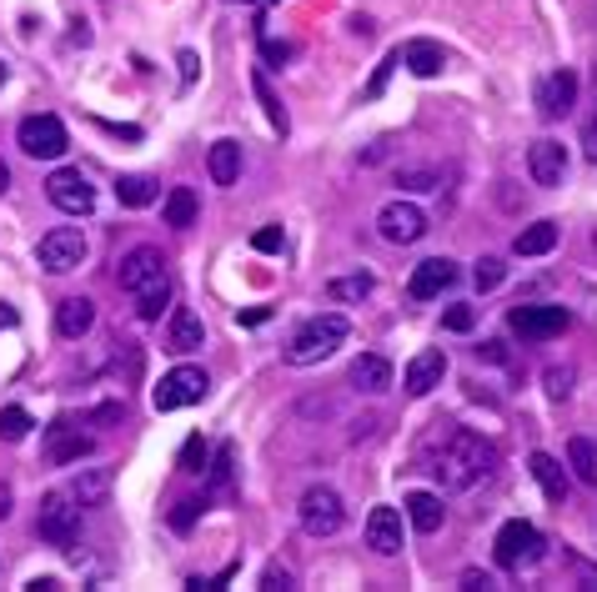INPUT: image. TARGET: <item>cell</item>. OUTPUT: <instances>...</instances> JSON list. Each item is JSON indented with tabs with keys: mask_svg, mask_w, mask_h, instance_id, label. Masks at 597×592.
Wrapping results in <instances>:
<instances>
[{
	"mask_svg": "<svg viewBox=\"0 0 597 592\" xmlns=\"http://www.w3.org/2000/svg\"><path fill=\"white\" fill-rule=\"evenodd\" d=\"M427 472H437V482L447 492H472L477 482H487L497 472V452H492L487 437H477L467 427H447L442 442L427 457Z\"/></svg>",
	"mask_w": 597,
	"mask_h": 592,
	"instance_id": "cell-1",
	"label": "cell"
},
{
	"mask_svg": "<svg viewBox=\"0 0 597 592\" xmlns=\"http://www.w3.org/2000/svg\"><path fill=\"white\" fill-rule=\"evenodd\" d=\"M347 337H352V322H347L342 312H322V317H312L302 332H296V337L286 342V362H291V367L327 362V357H332Z\"/></svg>",
	"mask_w": 597,
	"mask_h": 592,
	"instance_id": "cell-2",
	"label": "cell"
},
{
	"mask_svg": "<svg viewBox=\"0 0 597 592\" xmlns=\"http://www.w3.org/2000/svg\"><path fill=\"white\" fill-rule=\"evenodd\" d=\"M296 522H302L307 537H337L347 527V507H342V492L327 487V482H312L296 502Z\"/></svg>",
	"mask_w": 597,
	"mask_h": 592,
	"instance_id": "cell-3",
	"label": "cell"
},
{
	"mask_svg": "<svg viewBox=\"0 0 597 592\" xmlns=\"http://www.w3.org/2000/svg\"><path fill=\"white\" fill-rule=\"evenodd\" d=\"M206 392H211V377H206L201 367H171V372L156 382L151 407H156V412H181V407H196Z\"/></svg>",
	"mask_w": 597,
	"mask_h": 592,
	"instance_id": "cell-4",
	"label": "cell"
},
{
	"mask_svg": "<svg viewBox=\"0 0 597 592\" xmlns=\"http://www.w3.org/2000/svg\"><path fill=\"white\" fill-rule=\"evenodd\" d=\"M492 547H497V562L502 567H512V572H522V567H532V562H542V532L532 527V522H522V517H512V522H502L497 527V537H492Z\"/></svg>",
	"mask_w": 597,
	"mask_h": 592,
	"instance_id": "cell-5",
	"label": "cell"
},
{
	"mask_svg": "<svg viewBox=\"0 0 597 592\" xmlns=\"http://www.w3.org/2000/svg\"><path fill=\"white\" fill-rule=\"evenodd\" d=\"M16 141H21V151H26L31 161H61L66 146H71L61 116H26L21 131H16Z\"/></svg>",
	"mask_w": 597,
	"mask_h": 592,
	"instance_id": "cell-6",
	"label": "cell"
},
{
	"mask_svg": "<svg viewBox=\"0 0 597 592\" xmlns=\"http://www.w3.org/2000/svg\"><path fill=\"white\" fill-rule=\"evenodd\" d=\"M86 236H81V226H56V231H46L41 236V246H36V261L51 271V276H66V271H76L81 261H86Z\"/></svg>",
	"mask_w": 597,
	"mask_h": 592,
	"instance_id": "cell-7",
	"label": "cell"
},
{
	"mask_svg": "<svg viewBox=\"0 0 597 592\" xmlns=\"http://www.w3.org/2000/svg\"><path fill=\"white\" fill-rule=\"evenodd\" d=\"M76 522H81V502L71 492H46L41 497V512H36V532L56 547H71L76 542Z\"/></svg>",
	"mask_w": 597,
	"mask_h": 592,
	"instance_id": "cell-8",
	"label": "cell"
},
{
	"mask_svg": "<svg viewBox=\"0 0 597 592\" xmlns=\"http://www.w3.org/2000/svg\"><path fill=\"white\" fill-rule=\"evenodd\" d=\"M507 327L522 337V342H547V337H562L567 332V312L552 307V302H522L507 312Z\"/></svg>",
	"mask_w": 597,
	"mask_h": 592,
	"instance_id": "cell-9",
	"label": "cell"
},
{
	"mask_svg": "<svg viewBox=\"0 0 597 592\" xmlns=\"http://www.w3.org/2000/svg\"><path fill=\"white\" fill-rule=\"evenodd\" d=\"M46 196H51V206H56V211H66V216H91V211H96V186H91L76 166L51 171Z\"/></svg>",
	"mask_w": 597,
	"mask_h": 592,
	"instance_id": "cell-10",
	"label": "cell"
},
{
	"mask_svg": "<svg viewBox=\"0 0 597 592\" xmlns=\"http://www.w3.org/2000/svg\"><path fill=\"white\" fill-rule=\"evenodd\" d=\"M377 231H382V241H392V246H412V241L427 236V211L412 206V201H387V206L377 211Z\"/></svg>",
	"mask_w": 597,
	"mask_h": 592,
	"instance_id": "cell-11",
	"label": "cell"
},
{
	"mask_svg": "<svg viewBox=\"0 0 597 592\" xmlns=\"http://www.w3.org/2000/svg\"><path fill=\"white\" fill-rule=\"evenodd\" d=\"M161 276H166V256H161L156 246H136V251H126V256H121V271H116L121 291H131V296H141V291L156 286Z\"/></svg>",
	"mask_w": 597,
	"mask_h": 592,
	"instance_id": "cell-12",
	"label": "cell"
},
{
	"mask_svg": "<svg viewBox=\"0 0 597 592\" xmlns=\"http://www.w3.org/2000/svg\"><path fill=\"white\" fill-rule=\"evenodd\" d=\"M452 281H457V261H447V256H427V261L412 266L407 291L417 296V302H432V296H442Z\"/></svg>",
	"mask_w": 597,
	"mask_h": 592,
	"instance_id": "cell-13",
	"label": "cell"
},
{
	"mask_svg": "<svg viewBox=\"0 0 597 592\" xmlns=\"http://www.w3.org/2000/svg\"><path fill=\"white\" fill-rule=\"evenodd\" d=\"M527 171H532V181L537 186H562V176H567V151H562V141H552V136H542V141H532L527 146Z\"/></svg>",
	"mask_w": 597,
	"mask_h": 592,
	"instance_id": "cell-14",
	"label": "cell"
},
{
	"mask_svg": "<svg viewBox=\"0 0 597 592\" xmlns=\"http://www.w3.org/2000/svg\"><path fill=\"white\" fill-rule=\"evenodd\" d=\"M442 377H447V352H442V347H427V352H417V357L407 362L402 387H407L412 397H427V392L442 387Z\"/></svg>",
	"mask_w": 597,
	"mask_h": 592,
	"instance_id": "cell-15",
	"label": "cell"
},
{
	"mask_svg": "<svg viewBox=\"0 0 597 592\" xmlns=\"http://www.w3.org/2000/svg\"><path fill=\"white\" fill-rule=\"evenodd\" d=\"M402 542H407L402 512H397V507H372V512H367V547H372L377 557H397Z\"/></svg>",
	"mask_w": 597,
	"mask_h": 592,
	"instance_id": "cell-16",
	"label": "cell"
},
{
	"mask_svg": "<svg viewBox=\"0 0 597 592\" xmlns=\"http://www.w3.org/2000/svg\"><path fill=\"white\" fill-rule=\"evenodd\" d=\"M577 106V76L572 71H552L542 86H537V111L547 116V121H557V116H567Z\"/></svg>",
	"mask_w": 597,
	"mask_h": 592,
	"instance_id": "cell-17",
	"label": "cell"
},
{
	"mask_svg": "<svg viewBox=\"0 0 597 592\" xmlns=\"http://www.w3.org/2000/svg\"><path fill=\"white\" fill-rule=\"evenodd\" d=\"M201 342H206L201 317H196L191 307H176V312H171V322H166V352L191 357V352H201Z\"/></svg>",
	"mask_w": 597,
	"mask_h": 592,
	"instance_id": "cell-18",
	"label": "cell"
},
{
	"mask_svg": "<svg viewBox=\"0 0 597 592\" xmlns=\"http://www.w3.org/2000/svg\"><path fill=\"white\" fill-rule=\"evenodd\" d=\"M96 452V442L81 432V427H66V422H56L51 427V437H46V457L56 462V467H66V462H81V457H91Z\"/></svg>",
	"mask_w": 597,
	"mask_h": 592,
	"instance_id": "cell-19",
	"label": "cell"
},
{
	"mask_svg": "<svg viewBox=\"0 0 597 592\" xmlns=\"http://www.w3.org/2000/svg\"><path fill=\"white\" fill-rule=\"evenodd\" d=\"M56 327H61L66 342H81L96 327V302H91V296H66L61 312H56Z\"/></svg>",
	"mask_w": 597,
	"mask_h": 592,
	"instance_id": "cell-20",
	"label": "cell"
},
{
	"mask_svg": "<svg viewBox=\"0 0 597 592\" xmlns=\"http://www.w3.org/2000/svg\"><path fill=\"white\" fill-rule=\"evenodd\" d=\"M407 522L422 532V537H432V532H442V522H447V507H442V497L437 492H407Z\"/></svg>",
	"mask_w": 597,
	"mask_h": 592,
	"instance_id": "cell-21",
	"label": "cell"
},
{
	"mask_svg": "<svg viewBox=\"0 0 597 592\" xmlns=\"http://www.w3.org/2000/svg\"><path fill=\"white\" fill-rule=\"evenodd\" d=\"M352 387H357V392H367V397L387 392V387H392V362H387V357H377V352H362V357L352 362Z\"/></svg>",
	"mask_w": 597,
	"mask_h": 592,
	"instance_id": "cell-22",
	"label": "cell"
},
{
	"mask_svg": "<svg viewBox=\"0 0 597 592\" xmlns=\"http://www.w3.org/2000/svg\"><path fill=\"white\" fill-rule=\"evenodd\" d=\"M402 66H407L412 76L432 81V76H442V66H447V51H442L437 41H407V46H402Z\"/></svg>",
	"mask_w": 597,
	"mask_h": 592,
	"instance_id": "cell-23",
	"label": "cell"
},
{
	"mask_svg": "<svg viewBox=\"0 0 597 592\" xmlns=\"http://www.w3.org/2000/svg\"><path fill=\"white\" fill-rule=\"evenodd\" d=\"M71 497H76L81 507H106V497H111V472H106V467H81V472L71 477Z\"/></svg>",
	"mask_w": 597,
	"mask_h": 592,
	"instance_id": "cell-24",
	"label": "cell"
},
{
	"mask_svg": "<svg viewBox=\"0 0 597 592\" xmlns=\"http://www.w3.org/2000/svg\"><path fill=\"white\" fill-rule=\"evenodd\" d=\"M196 211H201V201H196V191H191V186H171V191H166V201H161V221H166V226H176V231L196 226Z\"/></svg>",
	"mask_w": 597,
	"mask_h": 592,
	"instance_id": "cell-25",
	"label": "cell"
},
{
	"mask_svg": "<svg viewBox=\"0 0 597 592\" xmlns=\"http://www.w3.org/2000/svg\"><path fill=\"white\" fill-rule=\"evenodd\" d=\"M557 221H532V226H522L517 236H512V256H547L552 246H557Z\"/></svg>",
	"mask_w": 597,
	"mask_h": 592,
	"instance_id": "cell-26",
	"label": "cell"
},
{
	"mask_svg": "<svg viewBox=\"0 0 597 592\" xmlns=\"http://www.w3.org/2000/svg\"><path fill=\"white\" fill-rule=\"evenodd\" d=\"M206 171H211L216 186H236L241 181V146L236 141H216L211 156H206Z\"/></svg>",
	"mask_w": 597,
	"mask_h": 592,
	"instance_id": "cell-27",
	"label": "cell"
},
{
	"mask_svg": "<svg viewBox=\"0 0 597 592\" xmlns=\"http://www.w3.org/2000/svg\"><path fill=\"white\" fill-rule=\"evenodd\" d=\"M532 477H537V487L547 492V502H567V472H562V462L557 457H547V452H532Z\"/></svg>",
	"mask_w": 597,
	"mask_h": 592,
	"instance_id": "cell-28",
	"label": "cell"
},
{
	"mask_svg": "<svg viewBox=\"0 0 597 592\" xmlns=\"http://www.w3.org/2000/svg\"><path fill=\"white\" fill-rule=\"evenodd\" d=\"M567 467H572V477H577L582 487H597V442L572 437V442H567Z\"/></svg>",
	"mask_w": 597,
	"mask_h": 592,
	"instance_id": "cell-29",
	"label": "cell"
},
{
	"mask_svg": "<svg viewBox=\"0 0 597 592\" xmlns=\"http://www.w3.org/2000/svg\"><path fill=\"white\" fill-rule=\"evenodd\" d=\"M372 286H377L372 271H352V276H332V281H327V296H332V302H367Z\"/></svg>",
	"mask_w": 597,
	"mask_h": 592,
	"instance_id": "cell-30",
	"label": "cell"
},
{
	"mask_svg": "<svg viewBox=\"0 0 597 592\" xmlns=\"http://www.w3.org/2000/svg\"><path fill=\"white\" fill-rule=\"evenodd\" d=\"M116 196H121V206H151V201L161 196V186H156L151 176H121V181H116Z\"/></svg>",
	"mask_w": 597,
	"mask_h": 592,
	"instance_id": "cell-31",
	"label": "cell"
},
{
	"mask_svg": "<svg viewBox=\"0 0 597 592\" xmlns=\"http://www.w3.org/2000/svg\"><path fill=\"white\" fill-rule=\"evenodd\" d=\"M166 302H171V276H161L156 286H146V291L136 296V312H141V322H156V317L166 312Z\"/></svg>",
	"mask_w": 597,
	"mask_h": 592,
	"instance_id": "cell-32",
	"label": "cell"
},
{
	"mask_svg": "<svg viewBox=\"0 0 597 592\" xmlns=\"http://www.w3.org/2000/svg\"><path fill=\"white\" fill-rule=\"evenodd\" d=\"M251 91H256V101L266 106V121H271V131H281V136H286V111H281V101L271 96V86H266V76H261V71L251 76Z\"/></svg>",
	"mask_w": 597,
	"mask_h": 592,
	"instance_id": "cell-33",
	"label": "cell"
},
{
	"mask_svg": "<svg viewBox=\"0 0 597 592\" xmlns=\"http://www.w3.org/2000/svg\"><path fill=\"white\" fill-rule=\"evenodd\" d=\"M31 427H36V422H31L26 407H6V412H0V442H21Z\"/></svg>",
	"mask_w": 597,
	"mask_h": 592,
	"instance_id": "cell-34",
	"label": "cell"
},
{
	"mask_svg": "<svg viewBox=\"0 0 597 592\" xmlns=\"http://www.w3.org/2000/svg\"><path fill=\"white\" fill-rule=\"evenodd\" d=\"M502 276H507V266H502V256H482V261H477V271H472V281H477V291H497V286H502Z\"/></svg>",
	"mask_w": 597,
	"mask_h": 592,
	"instance_id": "cell-35",
	"label": "cell"
},
{
	"mask_svg": "<svg viewBox=\"0 0 597 592\" xmlns=\"http://www.w3.org/2000/svg\"><path fill=\"white\" fill-rule=\"evenodd\" d=\"M397 186H402V191H437L442 176H437V171H412V166H407V171H397Z\"/></svg>",
	"mask_w": 597,
	"mask_h": 592,
	"instance_id": "cell-36",
	"label": "cell"
},
{
	"mask_svg": "<svg viewBox=\"0 0 597 592\" xmlns=\"http://www.w3.org/2000/svg\"><path fill=\"white\" fill-rule=\"evenodd\" d=\"M442 327H447V332H472V327H477V312H472L467 302H457V307L442 312Z\"/></svg>",
	"mask_w": 597,
	"mask_h": 592,
	"instance_id": "cell-37",
	"label": "cell"
},
{
	"mask_svg": "<svg viewBox=\"0 0 597 592\" xmlns=\"http://www.w3.org/2000/svg\"><path fill=\"white\" fill-rule=\"evenodd\" d=\"M542 382H547V397H552V402H562V397L572 392V367H547V372H542Z\"/></svg>",
	"mask_w": 597,
	"mask_h": 592,
	"instance_id": "cell-38",
	"label": "cell"
},
{
	"mask_svg": "<svg viewBox=\"0 0 597 592\" xmlns=\"http://www.w3.org/2000/svg\"><path fill=\"white\" fill-rule=\"evenodd\" d=\"M196 517H201V497H181L176 512H171V527H176V532H191Z\"/></svg>",
	"mask_w": 597,
	"mask_h": 592,
	"instance_id": "cell-39",
	"label": "cell"
},
{
	"mask_svg": "<svg viewBox=\"0 0 597 592\" xmlns=\"http://www.w3.org/2000/svg\"><path fill=\"white\" fill-rule=\"evenodd\" d=\"M261 587H266V592H286V587H296V577H291V567H281V562H266V572H261Z\"/></svg>",
	"mask_w": 597,
	"mask_h": 592,
	"instance_id": "cell-40",
	"label": "cell"
},
{
	"mask_svg": "<svg viewBox=\"0 0 597 592\" xmlns=\"http://www.w3.org/2000/svg\"><path fill=\"white\" fill-rule=\"evenodd\" d=\"M251 246L266 251V256H276V251H286V236H281V226H261V231L251 236Z\"/></svg>",
	"mask_w": 597,
	"mask_h": 592,
	"instance_id": "cell-41",
	"label": "cell"
},
{
	"mask_svg": "<svg viewBox=\"0 0 597 592\" xmlns=\"http://www.w3.org/2000/svg\"><path fill=\"white\" fill-rule=\"evenodd\" d=\"M201 467H206V442L191 437V442L181 447V472H201Z\"/></svg>",
	"mask_w": 597,
	"mask_h": 592,
	"instance_id": "cell-42",
	"label": "cell"
},
{
	"mask_svg": "<svg viewBox=\"0 0 597 592\" xmlns=\"http://www.w3.org/2000/svg\"><path fill=\"white\" fill-rule=\"evenodd\" d=\"M231 462H236L231 442H226V447H216V467H211V487H226V482H231Z\"/></svg>",
	"mask_w": 597,
	"mask_h": 592,
	"instance_id": "cell-43",
	"label": "cell"
},
{
	"mask_svg": "<svg viewBox=\"0 0 597 592\" xmlns=\"http://www.w3.org/2000/svg\"><path fill=\"white\" fill-rule=\"evenodd\" d=\"M462 587H472V592H492V587H497V577H492V572L467 567V572H462Z\"/></svg>",
	"mask_w": 597,
	"mask_h": 592,
	"instance_id": "cell-44",
	"label": "cell"
},
{
	"mask_svg": "<svg viewBox=\"0 0 597 592\" xmlns=\"http://www.w3.org/2000/svg\"><path fill=\"white\" fill-rule=\"evenodd\" d=\"M261 56H266L271 66H281V61H291V56H296V46H286V41H266V46H261Z\"/></svg>",
	"mask_w": 597,
	"mask_h": 592,
	"instance_id": "cell-45",
	"label": "cell"
},
{
	"mask_svg": "<svg viewBox=\"0 0 597 592\" xmlns=\"http://www.w3.org/2000/svg\"><path fill=\"white\" fill-rule=\"evenodd\" d=\"M477 357H482V362H507V347H502V342H482Z\"/></svg>",
	"mask_w": 597,
	"mask_h": 592,
	"instance_id": "cell-46",
	"label": "cell"
},
{
	"mask_svg": "<svg viewBox=\"0 0 597 592\" xmlns=\"http://www.w3.org/2000/svg\"><path fill=\"white\" fill-rule=\"evenodd\" d=\"M582 151H587V161H597V121L582 126Z\"/></svg>",
	"mask_w": 597,
	"mask_h": 592,
	"instance_id": "cell-47",
	"label": "cell"
},
{
	"mask_svg": "<svg viewBox=\"0 0 597 592\" xmlns=\"http://www.w3.org/2000/svg\"><path fill=\"white\" fill-rule=\"evenodd\" d=\"M196 66H201V61H196V51H181V81H186V86L196 81Z\"/></svg>",
	"mask_w": 597,
	"mask_h": 592,
	"instance_id": "cell-48",
	"label": "cell"
},
{
	"mask_svg": "<svg viewBox=\"0 0 597 592\" xmlns=\"http://www.w3.org/2000/svg\"><path fill=\"white\" fill-rule=\"evenodd\" d=\"M11 507H16V492H11V482H0V522L11 517Z\"/></svg>",
	"mask_w": 597,
	"mask_h": 592,
	"instance_id": "cell-49",
	"label": "cell"
},
{
	"mask_svg": "<svg viewBox=\"0 0 597 592\" xmlns=\"http://www.w3.org/2000/svg\"><path fill=\"white\" fill-rule=\"evenodd\" d=\"M0 327H16V312H11V307H0Z\"/></svg>",
	"mask_w": 597,
	"mask_h": 592,
	"instance_id": "cell-50",
	"label": "cell"
},
{
	"mask_svg": "<svg viewBox=\"0 0 597 592\" xmlns=\"http://www.w3.org/2000/svg\"><path fill=\"white\" fill-rule=\"evenodd\" d=\"M6 186H11V166H6V161H0V191H6Z\"/></svg>",
	"mask_w": 597,
	"mask_h": 592,
	"instance_id": "cell-51",
	"label": "cell"
},
{
	"mask_svg": "<svg viewBox=\"0 0 597 592\" xmlns=\"http://www.w3.org/2000/svg\"><path fill=\"white\" fill-rule=\"evenodd\" d=\"M582 577H587V582H592V587H597V567H582Z\"/></svg>",
	"mask_w": 597,
	"mask_h": 592,
	"instance_id": "cell-52",
	"label": "cell"
}]
</instances>
